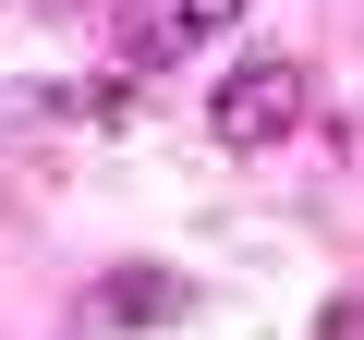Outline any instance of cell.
Returning a JSON list of instances; mask_svg holds the SVG:
<instances>
[{
    "instance_id": "cell-1",
    "label": "cell",
    "mask_w": 364,
    "mask_h": 340,
    "mask_svg": "<svg viewBox=\"0 0 364 340\" xmlns=\"http://www.w3.org/2000/svg\"><path fill=\"white\" fill-rule=\"evenodd\" d=\"M304 97H316L304 61H243L207 122H219V146H279V134H304Z\"/></svg>"
},
{
    "instance_id": "cell-2",
    "label": "cell",
    "mask_w": 364,
    "mask_h": 340,
    "mask_svg": "<svg viewBox=\"0 0 364 340\" xmlns=\"http://www.w3.org/2000/svg\"><path fill=\"white\" fill-rule=\"evenodd\" d=\"M231 13H243V0H122V61L158 73V61L195 49V37H231Z\"/></svg>"
},
{
    "instance_id": "cell-4",
    "label": "cell",
    "mask_w": 364,
    "mask_h": 340,
    "mask_svg": "<svg viewBox=\"0 0 364 340\" xmlns=\"http://www.w3.org/2000/svg\"><path fill=\"white\" fill-rule=\"evenodd\" d=\"M316 340H364V304H352V292H328V316H316Z\"/></svg>"
},
{
    "instance_id": "cell-3",
    "label": "cell",
    "mask_w": 364,
    "mask_h": 340,
    "mask_svg": "<svg viewBox=\"0 0 364 340\" xmlns=\"http://www.w3.org/2000/svg\"><path fill=\"white\" fill-rule=\"evenodd\" d=\"M170 304H182V280H158V267H134V280L97 292V316H170Z\"/></svg>"
}]
</instances>
